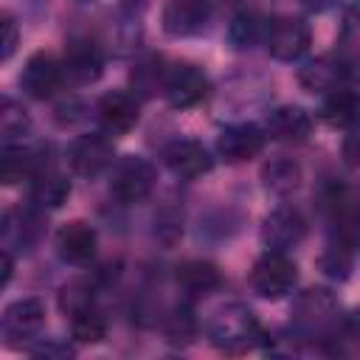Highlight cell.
Returning a JSON list of instances; mask_svg holds the SVG:
<instances>
[{
  "instance_id": "5",
  "label": "cell",
  "mask_w": 360,
  "mask_h": 360,
  "mask_svg": "<svg viewBox=\"0 0 360 360\" xmlns=\"http://www.w3.org/2000/svg\"><path fill=\"white\" fill-rule=\"evenodd\" d=\"M155 166L143 155H124L110 166V191L118 202L132 205L152 194Z\"/></svg>"
},
{
  "instance_id": "38",
  "label": "cell",
  "mask_w": 360,
  "mask_h": 360,
  "mask_svg": "<svg viewBox=\"0 0 360 360\" xmlns=\"http://www.w3.org/2000/svg\"><path fill=\"white\" fill-rule=\"evenodd\" d=\"M79 3H93V0H79Z\"/></svg>"
},
{
  "instance_id": "37",
  "label": "cell",
  "mask_w": 360,
  "mask_h": 360,
  "mask_svg": "<svg viewBox=\"0 0 360 360\" xmlns=\"http://www.w3.org/2000/svg\"><path fill=\"white\" fill-rule=\"evenodd\" d=\"M301 3H304L309 11H329V8L338 6L340 0H301Z\"/></svg>"
},
{
  "instance_id": "3",
  "label": "cell",
  "mask_w": 360,
  "mask_h": 360,
  "mask_svg": "<svg viewBox=\"0 0 360 360\" xmlns=\"http://www.w3.org/2000/svg\"><path fill=\"white\" fill-rule=\"evenodd\" d=\"M292 332H298L304 340L318 338L326 340L332 338V329H338L340 315H338V298L326 287H309L301 290L292 298Z\"/></svg>"
},
{
  "instance_id": "31",
  "label": "cell",
  "mask_w": 360,
  "mask_h": 360,
  "mask_svg": "<svg viewBox=\"0 0 360 360\" xmlns=\"http://www.w3.org/2000/svg\"><path fill=\"white\" fill-rule=\"evenodd\" d=\"M0 45H3L0 48V59L3 62H8L14 56V51H17V45H20V22L8 11L0 14Z\"/></svg>"
},
{
  "instance_id": "10",
  "label": "cell",
  "mask_w": 360,
  "mask_h": 360,
  "mask_svg": "<svg viewBox=\"0 0 360 360\" xmlns=\"http://www.w3.org/2000/svg\"><path fill=\"white\" fill-rule=\"evenodd\" d=\"M264 141H267V132L259 124H250V121L228 124L217 135V155L225 163H248L256 155H262Z\"/></svg>"
},
{
  "instance_id": "33",
  "label": "cell",
  "mask_w": 360,
  "mask_h": 360,
  "mask_svg": "<svg viewBox=\"0 0 360 360\" xmlns=\"http://www.w3.org/2000/svg\"><path fill=\"white\" fill-rule=\"evenodd\" d=\"M28 352H31L34 357H56V360H62V357H73V346L62 343L59 338H48V340H42L39 346H31Z\"/></svg>"
},
{
  "instance_id": "8",
  "label": "cell",
  "mask_w": 360,
  "mask_h": 360,
  "mask_svg": "<svg viewBox=\"0 0 360 360\" xmlns=\"http://www.w3.org/2000/svg\"><path fill=\"white\" fill-rule=\"evenodd\" d=\"M307 236V219L295 205H276L262 219V245L267 250L287 253L290 248H298Z\"/></svg>"
},
{
  "instance_id": "17",
  "label": "cell",
  "mask_w": 360,
  "mask_h": 360,
  "mask_svg": "<svg viewBox=\"0 0 360 360\" xmlns=\"http://www.w3.org/2000/svg\"><path fill=\"white\" fill-rule=\"evenodd\" d=\"M65 73H62V62H56L51 53L39 51V53H31L22 73H20V90L37 101H45L51 98L59 84H62Z\"/></svg>"
},
{
  "instance_id": "20",
  "label": "cell",
  "mask_w": 360,
  "mask_h": 360,
  "mask_svg": "<svg viewBox=\"0 0 360 360\" xmlns=\"http://www.w3.org/2000/svg\"><path fill=\"white\" fill-rule=\"evenodd\" d=\"M264 132L281 143H301L312 132V115L298 104L273 107L264 118Z\"/></svg>"
},
{
  "instance_id": "23",
  "label": "cell",
  "mask_w": 360,
  "mask_h": 360,
  "mask_svg": "<svg viewBox=\"0 0 360 360\" xmlns=\"http://www.w3.org/2000/svg\"><path fill=\"white\" fill-rule=\"evenodd\" d=\"M174 284L188 295V298H200L214 292L222 284V273L214 262L205 259H188L183 264H177L174 270Z\"/></svg>"
},
{
  "instance_id": "1",
  "label": "cell",
  "mask_w": 360,
  "mask_h": 360,
  "mask_svg": "<svg viewBox=\"0 0 360 360\" xmlns=\"http://www.w3.org/2000/svg\"><path fill=\"white\" fill-rule=\"evenodd\" d=\"M329 211V242L321 256V270L332 278H346L354 259L360 256V200L343 188H332L326 197Z\"/></svg>"
},
{
  "instance_id": "14",
  "label": "cell",
  "mask_w": 360,
  "mask_h": 360,
  "mask_svg": "<svg viewBox=\"0 0 360 360\" xmlns=\"http://www.w3.org/2000/svg\"><path fill=\"white\" fill-rule=\"evenodd\" d=\"M45 323V301L37 295H22L11 301L0 315V332L8 343L31 340Z\"/></svg>"
},
{
  "instance_id": "18",
  "label": "cell",
  "mask_w": 360,
  "mask_h": 360,
  "mask_svg": "<svg viewBox=\"0 0 360 360\" xmlns=\"http://www.w3.org/2000/svg\"><path fill=\"white\" fill-rule=\"evenodd\" d=\"M62 73L73 84H93L104 73V53L93 39H70L62 56Z\"/></svg>"
},
{
  "instance_id": "29",
  "label": "cell",
  "mask_w": 360,
  "mask_h": 360,
  "mask_svg": "<svg viewBox=\"0 0 360 360\" xmlns=\"http://www.w3.org/2000/svg\"><path fill=\"white\" fill-rule=\"evenodd\" d=\"M107 329H110V323L98 309H87V312L70 318V335L76 343H84V346L101 343L107 338Z\"/></svg>"
},
{
  "instance_id": "35",
  "label": "cell",
  "mask_w": 360,
  "mask_h": 360,
  "mask_svg": "<svg viewBox=\"0 0 360 360\" xmlns=\"http://www.w3.org/2000/svg\"><path fill=\"white\" fill-rule=\"evenodd\" d=\"M343 160L349 166H360V127L349 129V135L343 141Z\"/></svg>"
},
{
  "instance_id": "11",
  "label": "cell",
  "mask_w": 360,
  "mask_h": 360,
  "mask_svg": "<svg viewBox=\"0 0 360 360\" xmlns=\"http://www.w3.org/2000/svg\"><path fill=\"white\" fill-rule=\"evenodd\" d=\"M53 248H56V256L65 262V264H73V267H87L93 259H96V250H98V233L90 222L84 219H70L65 222L56 236H53Z\"/></svg>"
},
{
  "instance_id": "21",
  "label": "cell",
  "mask_w": 360,
  "mask_h": 360,
  "mask_svg": "<svg viewBox=\"0 0 360 360\" xmlns=\"http://www.w3.org/2000/svg\"><path fill=\"white\" fill-rule=\"evenodd\" d=\"M321 118L335 129H357L360 127V90L346 84L323 96Z\"/></svg>"
},
{
  "instance_id": "16",
  "label": "cell",
  "mask_w": 360,
  "mask_h": 360,
  "mask_svg": "<svg viewBox=\"0 0 360 360\" xmlns=\"http://www.w3.org/2000/svg\"><path fill=\"white\" fill-rule=\"evenodd\" d=\"M96 115L101 121V127L110 135H127L138 127L141 121V101L135 93L127 90H110L98 98L96 104Z\"/></svg>"
},
{
  "instance_id": "2",
  "label": "cell",
  "mask_w": 360,
  "mask_h": 360,
  "mask_svg": "<svg viewBox=\"0 0 360 360\" xmlns=\"http://www.w3.org/2000/svg\"><path fill=\"white\" fill-rule=\"evenodd\" d=\"M205 335H208V343L222 354H245L267 343V332L262 329L259 318L253 315L250 307L239 301H228L217 307L208 318Z\"/></svg>"
},
{
  "instance_id": "7",
  "label": "cell",
  "mask_w": 360,
  "mask_h": 360,
  "mask_svg": "<svg viewBox=\"0 0 360 360\" xmlns=\"http://www.w3.org/2000/svg\"><path fill=\"white\" fill-rule=\"evenodd\" d=\"M211 90V82L205 76L202 68L191 65V62H177L166 70V84H163V96L169 98L172 107L177 110H188L197 107Z\"/></svg>"
},
{
  "instance_id": "19",
  "label": "cell",
  "mask_w": 360,
  "mask_h": 360,
  "mask_svg": "<svg viewBox=\"0 0 360 360\" xmlns=\"http://www.w3.org/2000/svg\"><path fill=\"white\" fill-rule=\"evenodd\" d=\"M42 211L39 208H8L3 214V248L6 250H31L42 236Z\"/></svg>"
},
{
  "instance_id": "36",
  "label": "cell",
  "mask_w": 360,
  "mask_h": 360,
  "mask_svg": "<svg viewBox=\"0 0 360 360\" xmlns=\"http://www.w3.org/2000/svg\"><path fill=\"white\" fill-rule=\"evenodd\" d=\"M11 276H14V253L3 248V281H0V287H8Z\"/></svg>"
},
{
  "instance_id": "30",
  "label": "cell",
  "mask_w": 360,
  "mask_h": 360,
  "mask_svg": "<svg viewBox=\"0 0 360 360\" xmlns=\"http://www.w3.org/2000/svg\"><path fill=\"white\" fill-rule=\"evenodd\" d=\"M194 335H197V318L191 315V309L188 307L172 309L166 318V340L174 346H186L194 340Z\"/></svg>"
},
{
  "instance_id": "25",
  "label": "cell",
  "mask_w": 360,
  "mask_h": 360,
  "mask_svg": "<svg viewBox=\"0 0 360 360\" xmlns=\"http://www.w3.org/2000/svg\"><path fill=\"white\" fill-rule=\"evenodd\" d=\"M31 135V115L28 110L14 101L11 96H6L0 101V143L3 146H20L25 143Z\"/></svg>"
},
{
  "instance_id": "32",
  "label": "cell",
  "mask_w": 360,
  "mask_h": 360,
  "mask_svg": "<svg viewBox=\"0 0 360 360\" xmlns=\"http://www.w3.org/2000/svg\"><path fill=\"white\" fill-rule=\"evenodd\" d=\"M180 233H183V214H180V211H172V208L160 211L158 219H155V236H158L160 242L172 245Z\"/></svg>"
},
{
  "instance_id": "27",
  "label": "cell",
  "mask_w": 360,
  "mask_h": 360,
  "mask_svg": "<svg viewBox=\"0 0 360 360\" xmlns=\"http://www.w3.org/2000/svg\"><path fill=\"white\" fill-rule=\"evenodd\" d=\"M59 309L65 318H76L87 309H96V284L84 281V278L68 281L59 290Z\"/></svg>"
},
{
  "instance_id": "6",
  "label": "cell",
  "mask_w": 360,
  "mask_h": 360,
  "mask_svg": "<svg viewBox=\"0 0 360 360\" xmlns=\"http://www.w3.org/2000/svg\"><path fill=\"white\" fill-rule=\"evenodd\" d=\"M264 45L278 62H298L312 45V28L301 17H273L267 22Z\"/></svg>"
},
{
  "instance_id": "9",
  "label": "cell",
  "mask_w": 360,
  "mask_h": 360,
  "mask_svg": "<svg viewBox=\"0 0 360 360\" xmlns=\"http://www.w3.org/2000/svg\"><path fill=\"white\" fill-rule=\"evenodd\" d=\"M68 163L79 177H98L115 163L112 141L104 132H84L70 143Z\"/></svg>"
},
{
  "instance_id": "34",
  "label": "cell",
  "mask_w": 360,
  "mask_h": 360,
  "mask_svg": "<svg viewBox=\"0 0 360 360\" xmlns=\"http://www.w3.org/2000/svg\"><path fill=\"white\" fill-rule=\"evenodd\" d=\"M338 335H340L343 340L360 346V307L352 309V312H346V315L340 318V323H338Z\"/></svg>"
},
{
  "instance_id": "28",
  "label": "cell",
  "mask_w": 360,
  "mask_h": 360,
  "mask_svg": "<svg viewBox=\"0 0 360 360\" xmlns=\"http://www.w3.org/2000/svg\"><path fill=\"white\" fill-rule=\"evenodd\" d=\"M166 65L158 59V56H149L143 62L135 65L132 70V90L141 93V96H155V93H163V84H166Z\"/></svg>"
},
{
  "instance_id": "24",
  "label": "cell",
  "mask_w": 360,
  "mask_h": 360,
  "mask_svg": "<svg viewBox=\"0 0 360 360\" xmlns=\"http://www.w3.org/2000/svg\"><path fill=\"white\" fill-rule=\"evenodd\" d=\"M301 180H304V172L292 158H273L262 166V186L276 197H290L292 191H298Z\"/></svg>"
},
{
  "instance_id": "15",
  "label": "cell",
  "mask_w": 360,
  "mask_h": 360,
  "mask_svg": "<svg viewBox=\"0 0 360 360\" xmlns=\"http://www.w3.org/2000/svg\"><path fill=\"white\" fill-rule=\"evenodd\" d=\"M211 20V0H166L160 25L169 37H197Z\"/></svg>"
},
{
  "instance_id": "4",
  "label": "cell",
  "mask_w": 360,
  "mask_h": 360,
  "mask_svg": "<svg viewBox=\"0 0 360 360\" xmlns=\"http://www.w3.org/2000/svg\"><path fill=\"white\" fill-rule=\"evenodd\" d=\"M250 287L267 301L287 298L298 287V264L281 250H264L250 267Z\"/></svg>"
},
{
  "instance_id": "22",
  "label": "cell",
  "mask_w": 360,
  "mask_h": 360,
  "mask_svg": "<svg viewBox=\"0 0 360 360\" xmlns=\"http://www.w3.org/2000/svg\"><path fill=\"white\" fill-rule=\"evenodd\" d=\"M31 191H28V200L34 208L39 211H53V208H62L70 197V180L65 174H59L53 166H45L42 172H37L31 180Z\"/></svg>"
},
{
  "instance_id": "12",
  "label": "cell",
  "mask_w": 360,
  "mask_h": 360,
  "mask_svg": "<svg viewBox=\"0 0 360 360\" xmlns=\"http://www.w3.org/2000/svg\"><path fill=\"white\" fill-rule=\"evenodd\" d=\"M354 65L343 56H315L298 68V84L309 93H332L338 87H346L354 76Z\"/></svg>"
},
{
  "instance_id": "26",
  "label": "cell",
  "mask_w": 360,
  "mask_h": 360,
  "mask_svg": "<svg viewBox=\"0 0 360 360\" xmlns=\"http://www.w3.org/2000/svg\"><path fill=\"white\" fill-rule=\"evenodd\" d=\"M267 22L262 14L256 11H239L231 25H228V42L236 48V51H248L253 48L256 42H264V34H267Z\"/></svg>"
},
{
  "instance_id": "13",
  "label": "cell",
  "mask_w": 360,
  "mask_h": 360,
  "mask_svg": "<svg viewBox=\"0 0 360 360\" xmlns=\"http://www.w3.org/2000/svg\"><path fill=\"white\" fill-rule=\"evenodd\" d=\"M163 163L180 180H200L202 174H208L214 169L211 152L194 138H174L172 143H166Z\"/></svg>"
}]
</instances>
